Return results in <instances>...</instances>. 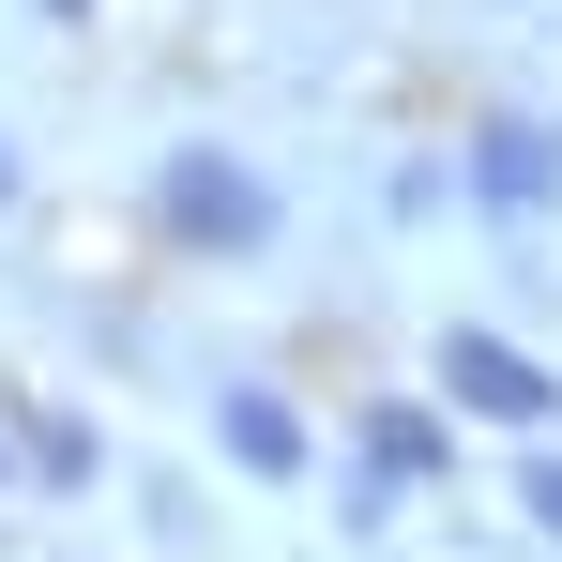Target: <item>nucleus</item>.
<instances>
[{
  "instance_id": "obj_7",
  "label": "nucleus",
  "mask_w": 562,
  "mask_h": 562,
  "mask_svg": "<svg viewBox=\"0 0 562 562\" xmlns=\"http://www.w3.org/2000/svg\"><path fill=\"white\" fill-rule=\"evenodd\" d=\"M517 502H532V532H562V457H532V471H517Z\"/></svg>"
},
{
  "instance_id": "obj_9",
  "label": "nucleus",
  "mask_w": 562,
  "mask_h": 562,
  "mask_svg": "<svg viewBox=\"0 0 562 562\" xmlns=\"http://www.w3.org/2000/svg\"><path fill=\"white\" fill-rule=\"evenodd\" d=\"M0 213H15V153H0Z\"/></svg>"
},
{
  "instance_id": "obj_4",
  "label": "nucleus",
  "mask_w": 562,
  "mask_h": 562,
  "mask_svg": "<svg viewBox=\"0 0 562 562\" xmlns=\"http://www.w3.org/2000/svg\"><path fill=\"white\" fill-rule=\"evenodd\" d=\"M471 198H486V213H548V198H562V137L502 106V122L471 137Z\"/></svg>"
},
{
  "instance_id": "obj_6",
  "label": "nucleus",
  "mask_w": 562,
  "mask_h": 562,
  "mask_svg": "<svg viewBox=\"0 0 562 562\" xmlns=\"http://www.w3.org/2000/svg\"><path fill=\"white\" fill-rule=\"evenodd\" d=\"M15 471H31V486H92V426H77V411H31Z\"/></svg>"
},
{
  "instance_id": "obj_10",
  "label": "nucleus",
  "mask_w": 562,
  "mask_h": 562,
  "mask_svg": "<svg viewBox=\"0 0 562 562\" xmlns=\"http://www.w3.org/2000/svg\"><path fill=\"white\" fill-rule=\"evenodd\" d=\"M0 486H15V441H0Z\"/></svg>"
},
{
  "instance_id": "obj_1",
  "label": "nucleus",
  "mask_w": 562,
  "mask_h": 562,
  "mask_svg": "<svg viewBox=\"0 0 562 562\" xmlns=\"http://www.w3.org/2000/svg\"><path fill=\"white\" fill-rule=\"evenodd\" d=\"M153 228H168V244H198V259H259V244H274V183H259L244 153L183 137V153L153 168Z\"/></svg>"
},
{
  "instance_id": "obj_2",
  "label": "nucleus",
  "mask_w": 562,
  "mask_h": 562,
  "mask_svg": "<svg viewBox=\"0 0 562 562\" xmlns=\"http://www.w3.org/2000/svg\"><path fill=\"white\" fill-rule=\"evenodd\" d=\"M441 395H457V411H486V426H562V380L532 366V350H502V335H441Z\"/></svg>"
},
{
  "instance_id": "obj_8",
  "label": "nucleus",
  "mask_w": 562,
  "mask_h": 562,
  "mask_svg": "<svg viewBox=\"0 0 562 562\" xmlns=\"http://www.w3.org/2000/svg\"><path fill=\"white\" fill-rule=\"evenodd\" d=\"M31 15H46V31H77V15H92V0H31Z\"/></svg>"
},
{
  "instance_id": "obj_5",
  "label": "nucleus",
  "mask_w": 562,
  "mask_h": 562,
  "mask_svg": "<svg viewBox=\"0 0 562 562\" xmlns=\"http://www.w3.org/2000/svg\"><path fill=\"white\" fill-rule=\"evenodd\" d=\"M213 441H228V471H259V486H289V471H304V426H289L274 380H228V395H213Z\"/></svg>"
},
{
  "instance_id": "obj_3",
  "label": "nucleus",
  "mask_w": 562,
  "mask_h": 562,
  "mask_svg": "<svg viewBox=\"0 0 562 562\" xmlns=\"http://www.w3.org/2000/svg\"><path fill=\"white\" fill-rule=\"evenodd\" d=\"M441 471H457V426L395 395V411H366V471H350V517H380V486H441Z\"/></svg>"
}]
</instances>
